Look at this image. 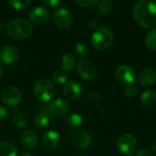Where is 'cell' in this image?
I'll return each instance as SVG.
<instances>
[{
	"label": "cell",
	"instance_id": "12",
	"mask_svg": "<svg viewBox=\"0 0 156 156\" xmlns=\"http://www.w3.org/2000/svg\"><path fill=\"white\" fill-rule=\"evenodd\" d=\"M28 16H29V20L33 24L37 26H42L48 22L50 18V14L46 8L38 5V6H35L30 10Z\"/></svg>",
	"mask_w": 156,
	"mask_h": 156
},
{
	"label": "cell",
	"instance_id": "39",
	"mask_svg": "<svg viewBox=\"0 0 156 156\" xmlns=\"http://www.w3.org/2000/svg\"><path fill=\"white\" fill-rule=\"evenodd\" d=\"M2 28H3V25H2V23L0 22V32L2 31Z\"/></svg>",
	"mask_w": 156,
	"mask_h": 156
},
{
	"label": "cell",
	"instance_id": "32",
	"mask_svg": "<svg viewBox=\"0 0 156 156\" xmlns=\"http://www.w3.org/2000/svg\"><path fill=\"white\" fill-rule=\"evenodd\" d=\"M61 3L59 0H43V4L48 7H56Z\"/></svg>",
	"mask_w": 156,
	"mask_h": 156
},
{
	"label": "cell",
	"instance_id": "24",
	"mask_svg": "<svg viewBox=\"0 0 156 156\" xmlns=\"http://www.w3.org/2000/svg\"><path fill=\"white\" fill-rule=\"evenodd\" d=\"M144 43L145 46L147 47V48H149L150 50L155 51L156 50V28H154L152 30H150L144 39Z\"/></svg>",
	"mask_w": 156,
	"mask_h": 156
},
{
	"label": "cell",
	"instance_id": "36",
	"mask_svg": "<svg viewBox=\"0 0 156 156\" xmlns=\"http://www.w3.org/2000/svg\"><path fill=\"white\" fill-rule=\"evenodd\" d=\"M152 151H153L154 154L156 156V138L154 139V141L152 143Z\"/></svg>",
	"mask_w": 156,
	"mask_h": 156
},
{
	"label": "cell",
	"instance_id": "30",
	"mask_svg": "<svg viewBox=\"0 0 156 156\" xmlns=\"http://www.w3.org/2000/svg\"><path fill=\"white\" fill-rule=\"evenodd\" d=\"M99 1L98 0H77L76 4L79 5L81 7H91L93 5H98Z\"/></svg>",
	"mask_w": 156,
	"mask_h": 156
},
{
	"label": "cell",
	"instance_id": "40",
	"mask_svg": "<svg viewBox=\"0 0 156 156\" xmlns=\"http://www.w3.org/2000/svg\"><path fill=\"white\" fill-rule=\"evenodd\" d=\"M79 156H90V155H88V154H80V155H79Z\"/></svg>",
	"mask_w": 156,
	"mask_h": 156
},
{
	"label": "cell",
	"instance_id": "29",
	"mask_svg": "<svg viewBox=\"0 0 156 156\" xmlns=\"http://www.w3.org/2000/svg\"><path fill=\"white\" fill-rule=\"evenodd\" d=\"M88 101L94 107H98L101 103V97L97 92H91L87 97Z\"/></svg>",
	"mask_w": 156,
	"mask_h": 156
},
{
	"label": "cell",
	"instance_id": "8",
	"mask_svg": "<svg viewBox=\"0 0 156 156\" xmlns=\"http://www.w3.org/2000/svg\"><path fill=\"white\" fill-rule=\"evenodd\" d=\"M77 70L80 78L85 80H90L97 75L96 65L89 59H81L77 66Z\"/></svg>",
	"mask_w": 156,
	"mask_h": 156
},
{
	"label": "cell",
	"instance_id": "21",
	"mask_svg": "<svg viewBox=\"0 0 156 156\" xmlns=\"http://www.w3.org/2000/svg\"><path fill=\"white\" fill-rule=\"evenodd\" d=\"M61 65H62V69H63L64 72H66V73L71 72L72 69H74V66H75L74 57L69 53L65 54L62 58Z\"/></svg>",
	"mask_w": 156,
	"mask_h": 156
},
{
	"label": "cell",
	"instance_id": "34",
	"mask_svg": "<svg viewBox=\"0 0 156 156\" xmlns=\"http://www.w3.org/2000/svg\"><path fill=\"white\" fill-rule=\"evenodd\" d=\"M7 116V111L5 107L0 106V122L4 121Z\"/></svg>",
	"mask_w": 156,
	"mask_h": 156
},
{
	"label": "cell",
	"instance_id": "13",
	"mask_svg": "<svg viewBox=\"0 0 156 156\" xmlns=\"http://www.w3.org/2000/svg\"><path fill=\"white\" fill-rule=\"evenodd\" d=\"M63 92L66 98L70 101H75L80 97L82 93V88L79 82L75 80H69L65 83Z\"/></svg>",
	"mask_w": 156,
	"mask_h": 156
},
{
	"label": "cell",
	"instance_id": "25",
	"mask_svg": "<svg viewBox=\"0 0 156 156\" xmlns=\"http://www.w3.org/2000/svg\"><path fill=\"white\" fill-rule=\"evenodd\" d=\"M13 124L17 128H23L27 124V118L24 113H16L12 118Z\"/></svg>",
	"mask_w": 156,
	"mask_h": 156
},
{
	"label": "cell",
	"instance_id": "35",
	"mask_svg": "<svg viewBox=\"0 0 156 156\" xmlns=\"http://www.w3.org/2000/svg\"><path fill=\"white\" fill-rule=\"evenodd\" d=\"M97 26H98V21H97L96 19L91 18V19H90V20L88 21V27H89L90 29H94V28H96V27H97Z\"/></svg>",
	"mask_w": 156,
	"mask_h": 156
},
{
	"label": "cell",
	"instance_id": "9",
	"mask_svg": "<svg viewBox=\"0 0 156 156\" xmlns=\"http://www.w3.org/2000/svg\"><path fill=\"white\" fill-rule=\"evenodd\" d=\"M115 75L117 80L125 84H133L136 79V71L130 65L122 64L120 65L115 71Z\"/></svg>",
	"mask_w": 156,
	"mask_h": 156
},
{
	"label": "cell",
	"instance_id": "28",
	"mask_svg": "<svg viewBox=\"0 0 156 156\" xmlns=\"http://www.w3.org/2000/svg\"><path fill=\"white\" fill-rule=\"evenodd\" d=\"M52 79L56 83L58 84H64L67 82V75L61 70H55L52 74Z\"/></svg>",
	"mask_w": 156,
	"mask_h": 156
},
{
	"label": "cell",
	"instance_id": "15",
	"mask_svg": "<svg viewBox=\"0 0 156 156\" xmlns=\"http://www.w3.org/2000/svg\"><path fill=\"white\" fill-rule=\"evenodd\" d=\"M90 143L91 137L86 131H78L74 133L72 137L73 145L80 150L87 149L90 146Z\"/></svg>",
	"mask_w": 156,
	"mask_h": 156
},
{
	"label": "cell",
	"instance_id": "4",
	"mask_svg": "<svg viewBox=\"0 0 156 156\" xmlns=\"http://www.w3.org/2000/svg\"><path fill=\"white\" fill-rule=\"evenodd\" d=\"M33 93L38 101L47 102L54 97L56 93V87L50 80L43 78L34 84Z\"/></svg>",
	"mask_w": 156,
	"mask_h": 156
},
{
	"label": "cell",
	"instance_id": "20",
	"mask_svg": "<svg viewBox=\"0 0 156 156\" xmlns=\"http://www.w3.org/2000/svg\"><path fill=\"white\" fill-rule=\"evenodd\" d=\"M49 115L46 112H38L35 119H34V124L37 129H45L48 123H49Z\"/></svg>",
	"mask_w": 156,
	"mask_h": 156
},
{
	"label": "cell",
	"instance_id": "19",
	"mask_svg": "<svg viewBox=\"0 0 156 156\" xmlns=\"http://www.w3.org/2000/svg\"><path fill=\"white\" fill-rule=\"evenodd\" d=\"M0 156H17V149L11 143L0 142Z\"/></svg>",
	"mask_w": 156,
	"mask_h": 156
},
{
	"label": "cell",
	"instance_id": "6",
	"mask_svg": "<svg viewBox=\"0 0 156 156\" xmlns=\"http://www.w3.org/2000/svg\"><path fill=\"white\" fill-rule=\"evenodd\" d=\"M117 146L119 151L124 155H132L137 146L136 138L131 133H123L122 134L117 142Z\"/></svg>",
	"mask_w": 156,
	"mask_h": 156
},
{
	"label": "cell",
	"instance_id": "22",
	"mask_svg": "<svg viewBox=\"0 0 156 156\" xmlns=\"http://www.w3.org/2000/svg\"><path fill=\"white\" fill-rule=\"evenodd\" d=\"M141 102L145 106H152L156 102V92L154 90H146L141 96Z\"/></svg>",
	"mask_w": 156,
	"mask_h": 156
},
{
	"label": "cell",
	"instance_id": "27",
	"mask_svg": "<svg viewBox=\"0 0 156 156\" xmlns=\"http://www.w3.org/2000/svg\"><path fill=\"white\" fill-rule=\"evenodd\" d=\"M75 50H76V54L80 57V58H85L88 54L89 51V48L87 46V44L85 42H79L76 47H75Z\"/></svg>",
	"mask_w": 156,
	"mask_h": 156
},
{
	"label": "cell",
	"instance_id": "18",
	"mask_svg": "<svg viewBox=\"0 0 156 156\" xmlns=\"http://www.w3.org/2000/svg\"><path fill=\"white\" fill-rule=\"evenodd\" d=\"M82 117L78 114V113H71L69 114L67 118H66V121H65V123L66 125L71 129V130H77L79 129L81 124H82Z\"/></svg>",
	"mask_w": 156,
	"mask_h": 156
},
{
	"label": "cell",
	"instance_id": "33",
	"mask_svg": "<svg viewBox=\"0 0 156 156\" xmlns=\"http://www.w3.org/2000/svg\"><path fill=\"white\" fill-rule=\"evenodd\" d=\"M135 156H152L151 153L146 149H140L136 152Z\"/></svg>",
	"mask_w": 156,
	"mask_h": 156
},
{
	"label": "cell",
	"instance_id": "1",
	"mask_svg": "<svg viewBox=\"0 0 156 156\" xmlns=\"http://www.w3.org/2000/svg\"><path fill=\"white\" fill-rule=\"evenodd\" d=\"M134 21L145 28L156 26V3L152 0H140L135 3L133 9Z\"/></svg>",
	"mask_w": 156,
	"mask_h": 156
},
{
	"label": "cell",
	"instance_id": "38",
	"mask_svg": "<svg viewBox=\"0 0 156 156\" xmlns=\"http://www.w3.org/2000/svg\"><path fill=\"white\" fill-rule=\"evenodd\" d=\"M2 77H3V69H2V68L0 67V80L2 79Z\"/></svg>",
	"mask_w": 156,
	"mask_h": 156
},
{
	"label": "cell",
	"instance_id": "10",
	"mask_svg": "<svg viewBox=\"0 0 156 156\" xmlns=\"http://www.w3.org/2000/svg\"><path fill=\"white\" fill-rule=\"evenodd\" d=\"M69 111V105L63 99H57L49 102L48 105V112L51 116L54 117H63Z\"/></svg>",
	"mask_w": 156,
	"mask_h": 156
},
{
	"label": "cell",
	"instance_id": "17",
	"mask_svg": "<svg viewBox=\"0 0 156 156\" xmlns=\"http://www.w3.org/2000/svg\"><path fill=\"white\" fill-rule=\"evenodd\" d=\"M156 81V71L152 68H145L139 76V83L144 86H151Z\"/></svg>",
	"mask_w": 156,
	"mask_h": 156
},
{
	"label": "cell",
	"instance_id": "16",
	"mask_svg": "<svg viewBox=\"0 0 156 156\" xmlns=\"http://www.w3.org/2000/svg\"><path fill=\"white\" fill-rule=\"evenodd\" d=\"M20 142L25 148L33 149L37 146V136L31 130H26L20 134Z\"/></svg>",
	"mask_w": 156,
	"mask_h": 156
},
{
	"label": "cell",
	"instance_id": "3",
	"mask_svg": "<svg viewBox=\"0 0 156 156\" xmlns=\"http://www.w3.org/2000/svg\"><path fill=\"white\" fill-rule=\"evenodd\" d=\"M114 41L113 32L107 27L96 28L90 37L91 46L97 50H104L111 47Z\"/></svg>",
	"mask_w": 156,
	"mask_h": 156
},
{
	"label": "cell",
	"instance_id": "7",
	"mask_svg": "<svg viewBox=\"0 0 156 156\" xmlns=\"http://www.w3.org/2000/svg\"><path fill=\"white\" fill-rule=\"evenodd\" d=\"M52 19L55 25L61 29L69 28L73 22V17L70 11L65 7H59L56 9L53 12Z\"/></svg>",
	"mask_w": 156,
	"mask_h": 156
},
{
	"label": "cell",
	"instance_id": "37",
	"mask_svg": "<svg viewBox=\"0 0 156 156\" xmlns=\"http://www.w3.org/2000/svg\"><path fill=\"white\" fill-rule=\"evenodd\" d=\"M19 156H34L32 154H29V153H23L22 154H20Z\"/></svg>",
	"mask_w": 156,
	"mask_h": 156
},
{
	"label": "cell",
	"instance_id": "26",
	"mask_svg": "<svg viewBox=\"0 0 156 156\" xmlns=\"http://www.w3.org/2000/svg\"><path fill=\"white\" fill-rule=\"evenodd\" d=\"M8 3L16 10H24L31 4L30 0H10Z\"/></svg>",
	"mask_w": 156,
	"mask_h": 156
},
{
	"label": "cell",
	"instance_id": "23",
	"mask_svg": "<svg viewBox=\"0 0 156 156\" xmlns=\"http://www.w3.org/2000/svg\"><path fill=\"white\" fill-rule=\"evenodd\" d=\"M113 9V4L111 0H101L98 3V11L102 16H108Z\"/></svg>",
	"mask_w": 156,
	"mask_h": 156
},
{
	"label": "cell",
	"instance_id": "14",
	"mask_svg": "<svg viewBox=\"0 0 156 156\" xmlns=\"http://www.w3.org/2000/svg\"><path fill=\"white\" fill-rule=\"evenodd\" d=\"M60 142V135L55 130L47 131L41 138V143L43 146L47 149L52 150L58 147Z\"/></svg>",
	"mask_w": 156,
	"mask_h": 156
},
{
	"label": "cell",
	"instance_id": "2",
	"mask_svg": "<svg viewBox=\"0 0 156 156\" xmlns=\"http://www.w3.org/2000/svg\"><path fill=\"white\" fill-rule=\"evenodd\" d=\"M6 33L14 39H26L32 33V26L25 18H15L8 22L6 26Z\"/></svg>",
	"mask_w": 156,
	"mask_h": 156
},
{
	"label": "cell",
	"instance_id": "11",
	"mask_svg": "<svg viewBox=\"0 0 156 156\" xmlns=\"http://www.w3.org/2000/svg\"><path fill=\"white\" fill-rule=\"evenodd\" d=\"M19 58V51L13 46H5L0 48V64L9 66L14 64Z\"/></svg>",
	"mask_w": 156,
	"mask_h": 156
},
{
	"label": "cell",
	"instance_id": "31",
	"mask_svg": "<svg viewBox=\"0 0 156 156\" xmlns=\"http://www.w3.org/2000/svg\"><path fill=\"white\" fill-rule=\"evenodd\" d=\"M124 92L127 97H134L137 94V88L133 84H129L125 87Z\"/></svg>",
	"mask_w": 156,
	"mask_h": 156
},
{
	"label": "cell",
	"instance_id": "5",
	"mask_svg": "<svg viewBox=\"0 0 156 156\" xmlns=\"http://www.w3.org/2000/svg\"><path fill=\"white\" fill-rule=\"evenodd\" d=\"M1 98L4 104L7 107L16 108L22 101V94L16 87L10 86L2 91Z\"/></svg>",
	"mask_w": 156,
	"mask_h": 156
}]
</instances>
